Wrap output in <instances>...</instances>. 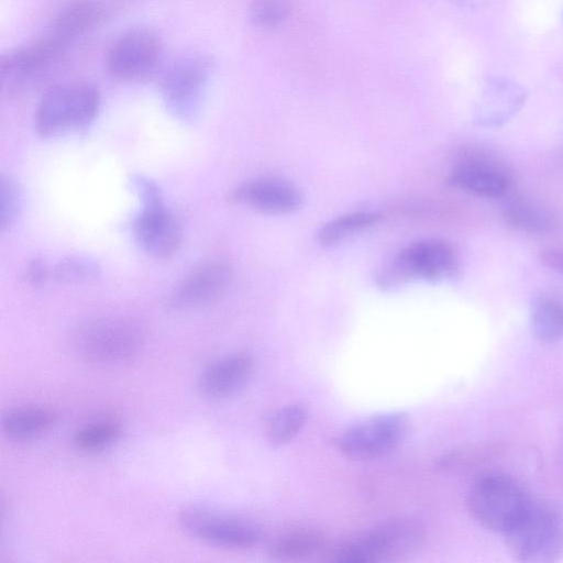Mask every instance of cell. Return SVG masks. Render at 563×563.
I'll return each mask as SVG.
<instances>
[{
	"mask_svg": "<svg viewBox=\"0 0 563 563\" xmlns=\"http://www.w3.org/2000/svg\"><path fill=\"white\" fill-rule=\"evenodd\" d=\"M145 340L144 325L122 316L89 318L76 325L71 333L75 352L96 365H118L133 358Z\"/></svg>",
	"mask_w": 563,
	"mask_h": 563,
	"instance_id": "obj_1",
	"label": "cell"
},
{
	"mask_svg": "<svg viewBox=\"0 0 563 563\" xmlns=\"http://www.w3.org/2000/svg\"><path fill=\"white\" fill-rule=\"evenodd\" d=\"M423 540L424 530L418 521L393 518L336 544L329 558L336 563L396 561L416 552Z\"/></svg>",
	"mask_w": 563,
	"mask_h": 563,
	"instance_id": "obj_2",
	"label": "cell"
},
{
	"mask_svg": "<svg viewBox=\"0 0 563 563\" xmlns=\"http://www.w3.org/2000/svg\"><path fill=\"white\" fill-rule=\"evenodd\" d=\"M504 537L509 554L517 561H558L563 556V512L533 498Z\"/></svg>",
	"mask_w": 563,
	"mask_h": 563,
	"instance_id": "obj_3",
	"label": "cell"
},
{
	"mask_svg": "<svg viewBox=\"0 0 563 563\" xmlns=\"http://www.w3.org/2000/svg\"><path fill=\"white\" fill-rule=\"evenodd\" d=\"M531 497L514 477L503 473H484L471 484L466 507L483 528L507 532L530 505Z\"/></svg>",
	"mask_w": 563,
	"mask_h": 563,
	"instance_id": "obj_4",
	"label": "cell"
},
{
	"mask_svg": "<svg viewBox=\"0 0 563 563\" xmlns=\"http://www.w3.org/2000/svg\"><path fill=\"white\" fill-rule=\"evenodd\" d=\"M100 93L89 84L71 82L51 87L41 98L35 128L43 137H54L87 129L98 115Z\"/></svg>",
	"mask_w": 563,
	"mask_h": 563,
	"instance_id": "obj_5",
	"label": "cell"
},
{
	"mask_svg": "<svg viewBox=\"0 0 563 563\" xmlns=\"http://www.w3.org/2000/svg\"><path fill=\"white\" fill-rule=\"evenodd\" d=\"M459 269V255L449 242L424 239L401 249L379 269L376 283L389 289L418 278L441 282L456 276Z\"/></svg>",
	"mask_w": 563,
	"mask_h": 563,
	"instance_id": "obj_6",
	"label": "cell"
},
{
	"mask_svg": "<svg viewBox=\"0 0 563 563\" xmlns=\"http://www.w3.org/2000/svg\"><path fill=\"white\" fill-rule=\"evenodd\" d=\"M130 184L141 202L132 223L137 244L153 257H170L179 249L181 233L176 219L164 203L159 188L142 175H133Z\"/></svg>",
	"mask_w": 563,
	"mask_h": 563,
	"instance_id": "obj_7",
	"label": "cell"
},
{
	"mask_svg": "<svg viewBox=\"0 0 563 563\" xmlns=\"http://www.w3.org/2000/svg\"><path fill=\"white\" fill-rule=\"evenodd\" d=\"M410 419L405 412H385L345 428L334 440L336 449L354 461H373L389 455L407 439Z\"/></svg>",
	"mask_w": 563,
	"mask_h": 563,
	"instance_id": "obj_8",
	"label": "cell"
},
{
	"mask_svg": "<svg viewBox=\"0 0 563 563\" xmlns=\"http://www.w3.org/2000/svg\"><path fill=\"white\" fill-rule=\"evenodd\" d=\"M178 522L192 538L225 549H252L263 539V530L255 521L203 506L183 508Z\"/></svg>",
	"mask_w": 563,
	"mask_h": 563,
	"instance_id": "obj_9",
	"label": "cell"
},
{
	"mask_svg": "<svg viewBox=\"0 0 563 563\" xmlns=\"http://www.w3.org/2000/svg\"><path fill=\"white\" fill-rule=\"evenodd\" d=\"M212 64L203 55L177 60L163 76L161 93L168 111L184 122L192 121L202 104Z\"/></svg>",
	"mask_w": 563,
	"mask_h": 563,
	"instance_id": "obj_10",
	"label": "cell"
},
{
	"mask_svg": "<svg viewBox=\"0 0 563 563\" xmlns=\"http://www.w3.org/2000/svg\"><path fill=\"white\" fill-rule=\"evenodd\" d=\"M163 46L158 35L145 27L125 32L109 48L106 66L120 80H136L150 75L162 58Z\"/></svg>",
	"mask_w": 563,
	"mask_h": 563,
	"instance_id": "obj_11",
	"label": "cell"
},
{
	"mask_svg": "<svg viewBox=\"0 0 563 563\" xmlns=\"http://www.w3.org/2000/svg\"><path fill=\"white\" fill-rule=\"evenodd\" d=\"M449 183L470 195L481 198H499L511 185L507 166L487 154H468L455 166Z\"/></svg>",
	"mask_w": 563,
	"mask_h": 563,
	"instance_id": "obj_12",
	"label": "cell"
},
{
	"mask_svg": "<svg viewBox=\"0 0 563 563\" xmlns=\"http://www.w3.org/2000/svg\"><path fill=\"white\" fill-rule=\"evenodd\" d=\"M66 46L46 34L36 43L15 48L1 56L2 85L16 89L45 71L65 52Z\"/></svg>",
	"mask_w": 563,
	"mask_h": 563,
	"instance_id": "obj_13",
	"label": "cell"
},
{
	"mask_svg": "<svg viewBox=\"0 0 563 563\" xmlns=\"http://www.w3.org/2000/svg\"><path fill=\"white\" fill-rule=\"evenodd\" d=\"M231 280L232 269L227 263H205L178 284L172 292L169 306L176 310H184L211 303L225 292Z\"/></svg>",
	"mask_w": 563,
	"mask_h": 563,
	"instance_id": "obj_14",
	"label": "cell"
},
{
	"mask_svg": "<svg viewBox=\"0 0 563 563\" xmlns=\"http://www.w3.org/2000/svg\"><path fill=\"white\" fill-rule=\"evenodd\" d=\"M229 199L255 211L268 214H284L297 210L302 201L298 189L276 178H257L235 187Z\"/></svg>",
	"mask_w": 563,
	"mask_h": 563,
	"instance_id": "obj_15",
	"label": "cell"
},
{
	"mask_svg": "<svg viewBox=\"0 0 563 563\" xmlns=\"http://www.w3.org/2000/svg\"><path fill=\"white\" fill-rule=\"evenodd\" d=\"M255 367L247 352L222 356L203 368L198 377V389L209 399H225L239 393L250 380Z\"/></svg>",
	"mask_w": 563,
	"mask_h": 563,
	"instance_id": "obj_16",
	"label": "cell"
},
{
	"mask_svg": "<svg viewBox=\"0 0 563 563\" xmlns=\"http://www.w3.org/2000/svg\"><path fill=\"white\" fill-rule=\"evenodd\" d=\"M527 92L516 81L505 77H490L482 92L481 120L488 126L501 125L523 106Z\"/></svg>",
	"mask_w": 563,
	"mask_h": 563,
	"instance_id": "obj_17",
	"label": "cell"
},
{
	"mask_svg": "<svg viewBox=\"0 0 563 563\" xmlns=\"http://www.w3.org/2000/svg\"><path fill=\"white\" fill-rule=\"evenodd\" d=\"M327 547L322 531L311 526L295 525L279 531L267 543V554L278 561H298L320 554Z\"/></svg>",
	"mask_w": 563,
	"mask_h": 563,
	"instance_id": "obj_18",
	"label": "cell"
},
{
	"mask_svg": "<svg viewBox=\"0 0 563 563\" xmlns=\"http://www.w3.org/2000/svg\"><path fill=\"white\" fill-rule=\"evenodd\" d=\"M106 15V9L101 3L78 0L60 10L47 34L68 47L75 40L100 25Z\"/></svg>",
	"mask_w": 563,
	"mask_h": 563,
	"instance_id": "obj_19",
	"label": "cell"
},
{
	"mask_svg": "<svg viewBox=\"0 0 563 563\" xmlns=\"http://www.w3.org/2000/svg\"><path fill=\"white\" fill-rule=\"evenodd\" d=\"M58 418V413L49 407H18L2 416L1 430L11 440H32L52 430L57 424Z\"/></svg>",
	"mask_w": 563,
	"mask_h": 563,
	"instance_id": "obj_20",
	"label": "cell"
},
{
	"mask_svg": "<svg viewBox=\"0 0 563 563\" xmlns=\"http://www.w3.org/2000/svg\"><path fill=\"white\" fill-rule=\"evenodd\" d=\"M530 327L536 338L545 342L563 339V296L539 292L530 303Z\"/></svg>",
	"mask_w": 563,
	"mask_h": 563,
	"instance_id": "obj_21",
	"label": "cell"
},
{
	"mask_svg": "<svg viewBox=\"0 0 563 563\" xmlns=\"http://www.w3.org/2000/svg\"><path fill=\"white\" fill-rule=\"evenodd\" d=\"M501 218L510 228L529 233L551 232L559 224L558 217L550 209L523 199L506 205Z\"/></svg>",
	"mask_w": 563,
	"mask_h": 563,
	"instance_id": "obj_22",
	"label": "cell"
},
{
	"mask_svg": "<svg viewBox=\"0 0 563 563\" xmlns=\"http://www.w3.org/2000/svg\"><path fill=\"white\" fill-rule=\"evenodd\" d=\"M308 420L307 408L299 402L287 404L272 412L265 422V435L274 448L291 442Z\"/></svg>",
	"mask_w": 563,
	"mask_h": 563,
	"instance_id": "obj_23",
	"label": "cell"
},
{
	"mask_svg": "<svg viewBox=\"0 0 563 563\" xmlns=\"http://www.w3.org/2000/svg\"><path fill=\"white\" fill-rule=\"evenodd\" d=\"M120 421L98 419L81 426L73 434V445L82 452H97L113 444L122 434Z\"/></svg>",
	"mask_w": 563,
	"mask_h": 563,
	"instance_id": "obj_24",
	"label": "cell"
},
{
	"mask_svg": "<svg viewBox=\"0 0 563 563\" xmlns=\"http://www.w3.org/2000/svg\"><path fill=\"white\" fill-rule=\"evenodd\" d=\"M379 220V214L368 211H355L338 217L321 227L318 241L321 245L331 246L354 232L366 229Z\"/></svg>",
	"mask_w": 563,
	"mask_h": 563,
	"instance_id": "obj_25",
	"label": "cell"
},
{
	"mask_svg": "<svg viewBox=\"0 0 563 563\" xmlns=\"http://www.w3.org/2000/svg\"><path fill=\"white\" fill-rule=\"evenodd\" d=\"M100 274V267L93 260L73 255L58 261L52 268V276L65 283H80L95 279Z\"/></svg>",
	"mask_w": 563,
	"mask_h": 563,
	"instance_id": "obj_26",
	"label": "cell"
},
{
	"mask_svg": "<svg viewBox=\"0 0 563 563\" xmlns=\"http://www.w3.org/2000/svg\"><path fill=\"white\" fill-rule=\"evenodd\" d=\"M22 194L19 185L10 176L0 178V227L1 231L9 230L20 216Z\"/></svg>",
	"mask_w": 563,
	"mask_h": 563,
	"instance_id": "obj_27",
	"label": "cell"
},
{
	"mask_svg": "<svg viewBox=\"0 0 563 563\" xmlns=\"http://www.w3.org/2000/svg\"><path fill=\"white\" fill-rule=\"evenodd\" d=\"M290 12L289 0H253L250 4L252 22L263 29L282 24Z\"/></svg>",
	"mask_w": 563,
	"mask_h": 563,
	"instance_id": "obj_28",
	"label": "cell"
},
{
	"mask_svg": "<svg viewBox=\"0 0 563 563\" xmlns=\"http://www.w3.org/2000/svg\"><path fill=\"white\" fill-rule=\"evenodd\" d=\"M51 276L52 269L40 258L33 260L24 273L25 280L33 286L45 283Z\"/></svg>",
	"mask_w": 563,
	"mask_h": 563,
	"instance_id": "obj_29",
	"label": "cell"
},
{
	"mask_svg": "<svg viewBox=\"0 0 563 563\" xmlns=\"http://www.w3.org/2000/svg\"><path fill=\"white\" fill-rule=\"evenodd\" d=\"M541 263L550 269L563 275V249H547L540 254Z\"/></svg>",
	"mask_w": 563,
	"mask_h": 563,
	"instance_id": "obj_30",
	"label": "cell"
}]
</instances>
